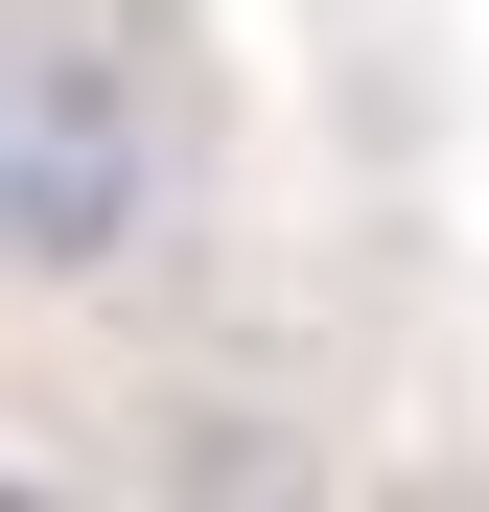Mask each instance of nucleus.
Returning a JSON list of instances; mask_svg holds the SVG:
<instances>
[{"label": "nucleus", "instance_id": "1", "mask_svg": "<svg viewBox=\"0 0 489 512\" xmlns=\"http://www.w3.org/2000/svg\"><path fill=\"white\" fill-rule=\"evenodd\" d=\"M163 47L117 0H0V280H94L163 210Z\"/></svg>", "mask_w": 489, "mask_h": 512}]
</instances>
